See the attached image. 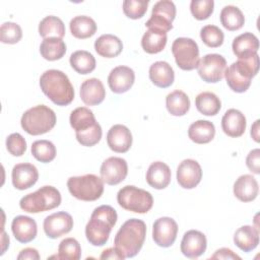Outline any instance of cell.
<instances>
[{"label":"cell","mask_w":260,"mask_h":260,"mask_svg":"<svg viewBox=\"0 0 260 260\" xmlns=\"http://www.w3.org/2000/svg\"><path fill=\"white\" fill-rule=\"evenodd\" d=\"M117 219V212L112 206L101 205L94 208L85 226V236L89 244L95 247L104 246Z\"/></svg>","instance_id":"6da1fadb"},{"label":"cell","mask_w":260,"mask_h":260,"mask_svg":"<svg viewBox=\"0 0 260 260\" xmlns=\"http://www.w3.org/2000/svg\"><path fill=\"white\" fill-rule=\"evenodd\" d=\"M42 91L57 106H67L74 99V88L68 76L57 69H49L40 77Z\"/></svg>","instance_id":"7a4b0ae2"},{"label":"cell","mask_w":260,"mask_h":260,"mask_svg":"<svg viewBox=\"0 0 260 260\" xmlns=\"http://www.w3.org/2000/svg\"><path fill=\"white\" fill-rule=\"evenodd\" d=\"M145 236V222L138 218H131L126 220L119 229L115 236L114 244L125 258H132L141 250Z\"/></svg>","instance_id":"3957f363"},{"label":"cell","mask_w":260,"mask_h":260,"mask_svg":"<svg viewBox=\"0 0 260 260\" xmlns=\"http://www.w3.org/2000/svg\"><path fill=\"white\" fill-rule=\"evenodd\" d=\"M259 70V56L255 54L246 59H239L225 69L224 77L230 88L235 92H245L251 85L252 78Z\"/></svg>","instance_id":"277c9868"},{"label":"cell","mask_w":260,"mask_h":260,"mask_svg":"<svg viewBox=\"0 0 260 260\" xmlns=\"http://www.w3.org/2000/svg\"><path fill=\"white\" fill-rule=\"evenodd\" d=\"M56 121V114L51 108L45 105H38L22 114L20 124L26 133L36 136L52 130Z\"/></svg>","instance_id":"5b68a950"},{"label":"cell","mask_w":260,"mask_h":260,"mask_svg":"<svg viewBox=\"0 0 260 260\" xmlns=\"http://www.w3.org/2000/svg\"><path fill=\"white\" fill-rule=\"evenodd\" d=\"M61 203V194L53 186H43L34 193L23 196L19 201L22 210L29 213H39L58 207Z\"/></svg>","instance_id":"8992f818"},{"label":"cell","mask_w":260,"mask_h":260,"mask_svg":"<svg viewBox=\"0 0 260 260\" xmlns=\"http://www.w3.org/2000/svg\"><path fill=\"white\" fill-rule=\"evenodd\" d=\"M67 187L73 197L82 201L98 200L104 193L103 179L93 174L70 177Z\"/></svg>","instance_id":"52a82bcc"},{"label":"cell","mask_w":260,"mask_h":260,"mask_svg":"<svg viewBox=\"0 0 260 260\" xmlns=\"http://www.w3.org/2000/svg\"><path fill=\"white\" fill-rule=\"evenodd\" d=\"M117 201L122 208L135 213H146L153 205L152 195L148 191L132 185L124 186L118 191Z\"/></svg>","instance_id":"ba28073f"},{"label":"cell","mask_w":260,"mask_h":260,"mask_svg":"<svg viewBox=\"0 0 260 260\" xmlns=\"http://www.w3.org/2000/svg\"><path fill=\"white\" fill-rule=\"evenodd\" d=\"M172 53L179 68L190 71L197 68L199 58V48L197 43L190 38H178L172 45Z\"/></svg>","instance_id":"9c48e42d"},{"label":"cell","mask_w":260,"mask_h":260,"mask_svg":"<svg viewBox=\"0 0 260 260\" xmlns=\"http://www.w3.org/2000/svg\"><path fill=\"white\" fill-rule=\"evenodd\" d=\"M176 17V6L173 1L160 0L156 2L151 11L150 18L145 25L148 28H155L168 32L173 28V21Z\"/></svg>","instance_id":"30bf717a"},{"label":"cell","mask_w":260,"mask_h":260,"mask_svg":"<svg viewBox=\"0 0 260 260\" xmlns=\"http://www.w3.org/2000/svg\"><path fill=\"white\" fill-rule=\"evenodd\" d=\"M198 74L201 79L208 83L220 81L226 69V61L219 54H207L199 61L197 66Z\"/></svg>","instance_id":"8fae6325"},{"label":"cell","mask_w":260,"mask_h":260,"mask_svg":"<svg viewBox=\"0 0 260 260\" xmlns=\"http://www.w3.org/2000/svg\"><path fill=\"white\" fill-rule=\"evenodd\" d=\"M177 234L178 224L172 217H159L152 225V239L159 247H171L177 239Z\"/></svg>","instance_id":"7c38bea8"},{"label":"cell","mask_w":260,"mask_h":260,"mask_svg":"<svg viewBox=\"0 0 260 260\" xmlns=\"http://www.w3.org/2000/svg\"><path fill=\"white\" fill-rule=\"evenodd\" d=\"M100 173L104 183L111 186L118 185L128 174L127 161L122 157L111 156L103 161Z\"/></svg>","instance_id":"4fadbf2b"},{"label":"cell","mask_w":260,"mask_h":260,"mask_svg":"<svg viewBox=\"0 0 260 260\" xmlns=\"http://www.w3.org/2000/svg\"><path fill=\"white\" fill-rule=\"evenodd\" d=\"M44 232L50 239H57L68 234L73 228L72 216L65 211H58L48 215L43 223Z\"/></svg>","instance_id":"5bb4252c"},{"label":"cell","mask_w":260,"mask_h":260,"mask_svg":"<svg viewBox=\"0 0 260 260\" xmlns=\"http://www.w3.org/2000/svg\"><path fill=\"white\" fill-rule=\"evenodd\" d=\"M202 179V169L200 165L191 158L184 159L177 169L178 184L184 189L195 188Z\"/></svg>","instance_id":"9a60e30c"},{"label":"cell","mask_w":260,"mask_h":260,"mask_svg":"<svg viewBox=\"0 0 260 260\" xmlns=\"http://www.w3.org/2000/svg\"><path fill=\"white\" fill-rule=\"evenodd\" d=\"M207 241L203 233L190 230L186 232L181 241V252L187 258L195 259L200 257L206 250Z\"/></svg>","instance_id":"2e32d148"},{"label":"cell","mask_w":260,"mask_h":260,"mask_svg":"<svg viewBox=\"0 0 260 260\" xmlns=\"http://www.w3.org/2000/svg\"><path fill=\"white\" fill-rule=\"evenodd\" d=\"M135 81V73L128 66H117L111 70L108 76V84L110 89L115 93H123L128 91Z\"/></svg>","instance_id":"e0dca14e"},{"label":"cell","mask_w":260,"mask_h":260,"mask_svg":"<svg viewBox=\"0 0 260 260\" xmlns=\"http://www.w3.org/2000/svg\"><path fill=\"white\" fill-rule=\"evenodd\" d=\"M11 178L12 184L16 189L25 190L37 183L39 179V172L32 164H17L12 169Z\"/></svg>","instance_id":"ac0fdd59"},{"label":"cell","mask_w":260,"mask_h":260,"mask_svg":"<svg viewBox=\"0 0 260 260\" xmlns=\"http://www.w3.org/2000/svg\"><path fill=\"white\" fill-rule=\"evenodd\" d=\"M107 143L108 146L115 152H127L132 145V134L126 126L116 124L108 131Z\"/></svg>","instance_id":"d6986e66"},{"label":"cell","mask_w":260,"mask_h":260,"mask_svg":"<svg viewBox=\"0 0 260 260\" xmlns=\"http://www.w3.org/2000/svg\"><path fill=\"white\" fill-rule=\"evenodd\" d=\"M11 230L14 238L22 244H26L36 239L38 233L37 222L26 215H18L13 218Z\"/></svg>","instance_id":"ffe728a7"},{"label":"cell","mask_w":260,"mask_h":260,"mask_svg":"<svg viewBox=\"0 0 260 260\" xmlns=\"http://www.w3.org/2000/svg\"><path fill=\"white\" fill-rule=\"evenodd\" d=\"M80 98L86 106L100 105L106 98L103 82L98 78L84 80L80 85Z\"/></svg>","instance_id":"44dd1931"},{"label":"cell","mask_w":260,"mask_h":260,"mask_svg":"<svg viewBox=\"0 0 260 260\" xmlns=\"http://www.w3.org/2000/svg\"><path fill=\"white\" fill-rule=\"evenodd\" d=\"M246 117L237 109L228 110L221 119L222 131L230 137H240L246 130Z\"/></svg>","instance_id":"7402d4cb"},{"label":"cell","mask_w":260,"mask_h":260,"mask_svg":"<svg viewBox=\"0 0 260 260\" xmlns=\"http://www.w3.org/2000/svg\"><path fill=\"white\" fill-rule=\"evenodd\" d=\"M171 169L162 161L152 162L146 172L147 184L157 190H161L168 187L171 182Z\"/></svg>","instance_id":"603a6c76"},{"label":"cell","mask_w":260,"mask_h":260,"mask_svg":"<svg viewBox=\"0 0 260 260\" xmlns=\"http://www.w3.org/2000/svg\"><path fill=\"white\" fill-rule=\"evenodd\" d=\"M232 48L238 59H246L257 54L259 49V41L254 34L244 32L234 39Z\"/></svg>","instance_id":"cb8c5ba5"},{"label":"cell","mask_w":260,"mask_h":260,"mask_svg":"<svg viewBox=\"0 0 260 260\" xmlns=\"http://www.w3.org/2000/svg\"><path fill=\"white\" fill-rule=\"evenodd\" d=\"M258 191V183L252 175H242L234 184V195L242 202H250L256 199Z\"/></svg>","instance_id":"d4e9b609"},{"label":"cell","mask_w":260,"mask_h":260,"mask_svg":"<svg viewBox=\"0 0 260 260\" xmlns=\"http://www.w3.org/2000/svg\"><path fill=\"white\" fill-rule=\"evenodd\" d=\"M149 79L155 86L167 88L174 82V69L166 61H156L149 67Z\"/></svg>","instance_id":"484cf974"},{"label":"cell","mask_w":260,"mask_h":260,"mask_svg":"<svg viewBox=\"0 0 260 260\" xmlns=\"http://www.w3.org/2000/svg\"><path fill=\"white\" fill-rule=\"evenodd\" d=\"M234 243L243 252L254 250L259 244V230L253 225H243L234 235Z\"/></svg>","instance_id":"4316f807"},{"label":"cell","mask_w":260,"mask_h":260,"mask_svg":"<svg viewBox=\"0 0 260 260\" xmlns=\"http://www.w3.org/2000/svg\"><path fill=\"white\" fill-rule=\"evenodd\" d=\"M94 50L102 57L115 58L122 52L123 43L118 37L106 34L95 40Z\"/></svg>","instance_id":"83f0119b"},{"label":"cell","mask_w":260,"mask_h":260,"mask_svg":"<svg viewBox=\"0 0 260 260\" xmlns=\"http://www.w3.org/2000/svg\"><path fill=\"white\" fill-rule=\"evenodd\" d=\"M215 135V127L213 123L207 120H198L192 123L188 129L189 138L198 144L210 142Z\"/></svg>","instance_id":"f1b7e54d"},{"label":"cell","mask_w":260,"mask_h":260,"mask_svg":"<svg viewBox=\"0 0 260 260\" xmlns=\"http://www.w3.org/2000/svg\"><path fill=\"white\" fill-rule=\"evenodd\" d=\"M167 41V32L155 28H148L141 39V47L148 54H156L165 49Z\"/></svg>","instance_id":"f546056e"},{"label":"cell","mask_w":260,"mask_h":260,"mask_svg":"<svg viewBox=\"0 0 260 260\" xmlns=\"http://www.w3.org/2000/svg\"><path fill=\"white\" fill-rule=\"evenodd\" d=\"M69 122L75 133L86 131L98 123L92 111L86 107H79L73 110L70 114Z\"/></svg>","instance_id":"4dcf8cb0"},{"label":"cell","mask_w":260,"mask_h":260,"mask_svg":"<svg viewBox=\"0 0 260 260\" xmlns=\"http://www.w3.org/2000/svg\"><path fill=\"white\" fill-rule=\"evenodd\" d=\"M70 31L76 39H87L92 37L96 31L95 21L86 15L73 17L69 23Z\"/></svg>","instance_id":"1f68e13d"},{"label":"cell","mask_w":260,"mask_h":260,"mask_svg":"<svg viewBox=\"0 0 260 260\" xmlns=\"http://www.w3.org/2000/svg\"><path fill=\"white\" fill-rule=\"evenodd\" d=\"M166 107L171 115L184 116L190 109V100L184 91L177 89L167 95Z\"/></svg>","instance_id":"d6a6232c"},{"label":"cell","mask_w":260,"mask_h":260,"mask_svg":"<svg viewBox=\"0 0 260 260\" xmlns=\"http://www.w3.org/2000/svg\"><path fill=\"white\" fill-rule=\"evenodd\" d=\"M40 53L44 59L48 61H56L65 55L66 45L62 39L47 38L41 43Z\"/></svg>","instance_id":"836d02e7"},{"label":"cell","mask_w":260,"mask_h":260,"mask_svg":"<svg viewBox=\"0 0 260 260\" xmlns=\"http://www.w3.org/2000/svg\"><path fill=\"white\" fill-rule=\"evenodd\" d=\"M195 106L201 114L205 116H215L221 108V103L215 93L203 91L195 98Z\"/></svg>","instance_id":"e575fe53"},{"label":"cell","mask_w":260,"mask_h":260,"mask_svg":"<svg viewBox=\"0 0 260 260\" xmlns=\"http://www.w3.org/2000/svg\"><path fill=\"white\" fill-rule=\"evenodd\" d=\"M220 22L224 28L234 31L243 27L245 16L243 12L234 5L224 6L220 11Z\"/></svg>","instance_id":"d590c367"},{"label":"cell","mask_w":260,"mask_h":260,"mask_svg":"<svg viewBox=\"0 0 260 260\" xmlns=\"http://www.w3.org/2000/svg\"><path fill=\"white\" fill-rule=\"evenodd\" d=\"M39 34L44 39L47 38H59L62 39L65 36L64 22L57 16L49 15L43 18L39 24Z\"/></svg>","instance_id":"8d00e7d4"},{"label":"cell","mask_w":260,"mask_h":260,"mask_svg":"<svg viewBox=\"0 0 260 260\" xmlns=\"http://www.w3.org/2000/svg\"><path fill=\"white\" fill-rule=\"evenodd\" d=\"M71 67L79 74H88L95 69V59L87 51L79 50L71 54L69 59Z\"/></svg>","instance_id":"74e56055"},{"label":"cell","mask_w":260,"mask_h":260,"mask_svg":"<svg viewBox=\"0 0 260 260\" xmlns=\"http://www.w3.org/2000/svg\"><path fill=\"white\" fill-rule=\"evenodd\" d=\"M31 154L37 160L47 164L56 157V147L49 140H37L31 144Z\"/></svg>","instance_id":"f35d334b"},{"label":"cell","mask_w":260,"mask_h":260,"mask_svg":"<svg viewBox=\"0 0 260 260\" xmlns=\"http://www.w3.org/2000/svg\"><path fill=\"white\" fill-rule=\"evenodd\" d=\"M57 259L78 260L81 257V247L78 241L74 238H65L58 247V255L54 256Z\"/></svg>","instance_id":"ab89813d"},{"label":"cell","mask_w":260,"mask_h":260,"mask_svg":"<svg viewBox=\"0 0 260 260\" xmlns=\"http://www.w3.org/2000/svg\"><path fill=\"white\" fill-rule=\"evenodd\" d=\"M200 38L207 47L218 48L223 43L224 35L218 26L208 24L201 28Z\"/></svg>","instance_id":"60d3db41"},{"label":"cell","mask_w":260,"mask_h":260,"mask_svg":"<svg viewBox=\"0 0 260 260\" xmlns=\"http://www.w3.org/2000/svg\"><path fill=\"white\" fill-rule=\"evenodd\" d=\"M148 0H125L123 2V12L131 19L141 18L147 11Z\"/></svg>","instance_id":"b9f144b4"},{"label":"cell","mask_w":260,"mask_h":260,"mask_svg":"<svg viewBox=\"0 0 260 260\" xmlns=\"http://www.w3.org/2000/svg\"><path fill=\"white\" fill-rule=\"evenodd\" d=\"M22 38L21 27L15 22H4L0 27V41L4 44H16Z\"/></svg>","instance_id":"7bdbcfd3"},{"label":"cell","mask_w":260,"mask_h":260,"mask_svg":"<svg viewBox=\"0 0 260 260\" xmlns=\"http://www.w3.org/2000/svg\"><path fill=\"white\" fill-rule=\"evenodd\" d=\"M213 0H192L190 10L197 20L207 19L213 12Z\"/></svg>","instance_id":"ee69618b"},{"label":"cell","mask_w":260,"mask_h":260,"mask_svg":"<svg viewBox=\"0 0 260 260\" xmlns=\"http://www.w3.org/2000/svg\"><path fill=\"white\" fill-rule=\"evenodd\" d=\"M102 127L99 123H96L94 126L91 128L87 129L86 131L75 133L77 141L83 145V146H93L98 144L102 138Z\"/></svg>","instance_id":"f6af8a7d"},{"label":"cell","mask_w":260,"mask_h":260,"mask_svg":"<svg viewBox=\"0 0 260 260\" xmlns=\"http://www.w3.org/2000/svg\"><path fill=\"white\" fill-rule=\"evenodd\" d=\"M6 148L13 156H21L26 150V141L19 133H12L6 138Z\"/></svg>","instance_id":"bcb514c9"},{"label":"cell","mask_w":260,"mask_h":260,"mask_svg":"<svg viewBox=\"0 0 260 260\" xmlns=\"http://www.w3.org/2000/svg\"><path fill=\"white\" fill-rule=\"evenodd\" d=\"M246 165L248 169L254 174H260V149L255 148L249 152L246 157Z\"/></svg>","instance_id":"7dc6e473"},{"label":"cell","mask_w":260,"mask_h":260,"mask_svg":"<svg viewBox=\"0 0 260 260\" xmlns=\"http://www.w3.org/2000/svg\"><path fill=\"white\" fill-rule=\"evenodd\" d=\"M210 259H241L239 255L234 253L231 249L220 248L214 252V254L210 257Z\"/></svg>","instance_id":"c3c4849f"},{"label":"cell","mask_w":260,"mask_h":260,"mask_svg":"<svg viewBox=\"0 0 260 260\" xmlns=\"http://www.w3.org/2000/svg\"><path fill=\"white\" fill-rule=\"evenodd\" d=\"M100 259H118L122 260L125 259V256L115 247V248H108L103 251L100 256Z\"/></svg>","instance_id":"681fc988"},{"label":"cell","mask_w":260,"mask_h":260,"mask_svg":"<svg viewBox=\"0 0 260 260\" xmlns=\"http://www.w3.org/2000/svg\"><path fill=\"white\" fill-rule=\"evenodd\" d=\"M18 260H25V259H29V260H39L40 259V254L38 252L37 249L35 248H25L23 250L20 251V253L17 256Z\"/></svg>","instance_id":"f907efd6"},{"label":"cell","mask_w":260,"mask_h":260,"mask_svg":"<svg viewBox=\"0 0 260 260\" xmlns=\"http://www.w3.org/2000/svg\"><path fill=\"white\" fill-rule=\"evenodd\" d=\"M259 120H256L251 127V136L256 142H259Z\"/></svg>","instance_id":"816d5d0a"},{"label":"cell","mask_w":260,"mask_h":260,"mask_svg":"<svg viewBox=\"0 0 260 260\" xmlns=\"http://www.w3.org/2000/svg\"><path fill=\"white\" fill-rule=\"evenodd\" d=\"M7 245H9V237L6 236L5 232L3 231V233H2V252H1V254H3L5 252Z\"/></svg>","instance_id":"f5cc1de1"}]
</instances>
